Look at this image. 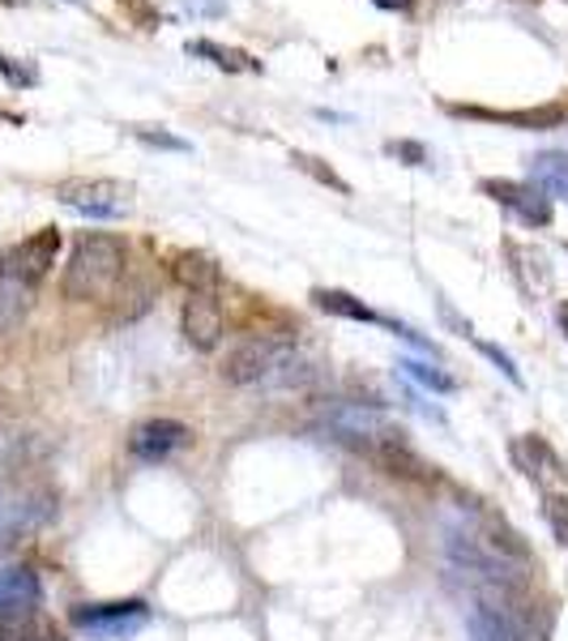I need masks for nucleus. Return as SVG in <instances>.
<instances>
[{
  "label": "nucleus",
  "mask_w": 568,
  "mask_h": 641,
  "mask_svg": "<svg viewBox=\"0 0 568 641\" xmlns=\"http://www.w3.org/2000/svg\"><path fill=\"white\" fill-rule=\"evenodd\" d=\"M171 274L189 296H218V287H222V270L215 266V257H206V252H180L171 261Z\"/></svg>",
  "instance_id": "10"
},
{
  "label": "nucleus",
  "mask_w": 568,
  "mask_h": 641,
  "mask_svg": "<svg viewBox=\"0 0 568 641\" xmlns=\"http://www.w3.org/2000/svg\"><path fill=\"white\" fill-rule=\"evenodd\" d=\"M496 206H505L509 214H517L526 227H547L551 223V201L535 184H517V180H484L479 184Z\"/></svg>",
  "instance_id": "6"
},
{
  "label": "nucleus",
  "mask_w": 568,
  "mask_h": 641,
  "mask_svg": "<svg viewBox=\"0 0 568 641\" xmlns=\"http://www.w3.org/2000/svg\"><path fill=\"white\" fill-rule=\"evenodd\" d=\"M466 629H470V641H530L517 629L514 615L500 612V608H487V603H475L466 612Z\"/></svg>",
  "instance_id": "12"
},
{
  "label": "nucleus",
  "mask_w": 568,
  "mask_h": 641,
  "mask_svg": "<svg viewBox=\"0 0 568 641\" xmlns=\"http://www.w3.org/2000/svg\"><path fill=\"white\" fill-rule=\"evenodd\" d=\"M0 73H4V82L18 86V90H27V86L39 82V69H34L30 60H13V57H4V52H0Z\"/></svg>",
  "instance_id": "21"
},
{
  "label": "nucleus",
  "mask_w": 568,
  "mask_h": 641,
  "mask_svg": "<svg viewBox=\"0 0 568 641\" xmlns=\"http://www.w3.org/2000/svg\"><path fill=\"white\" fill-rule=\"evenodd\" d=\"M291 163H296L299 171H308V176H317V180H321V184H329V189H338V193H351V189H347V180H338V176H333L329 168H321V159H312V154H296Z\"/></svg>",
  "instance_id": "22"
},
{
  "label": "nucleus",
  "mask_w": 568,
  "mask_h": 641,
  "mask_svg": "<svg viewBox=\"0 0 568 641\" xmlns=\"http://www.w3.org/2000/svg\"><path fill=\"white\" fill-rule=\"evenodd\" d=\"M185 18H222L227 13V4L222 0H171Z\"/></svg>",
  "instance_id": "23"
},
{
  "label": "nucleus",
  "mask_w": 568,
  "mask_h": 641,
  "mask_svg": "<svg viewBox=\"0 0 568 641\" xmlns=\"http://www.w3.org/2000/svg\"><path fill=\"white\" fill-rule=\"evenodd\" d=\"M514 453L521 458V467L526 474L535 479V483H556V479H568V467L551 453V445L542 441V437H526V441H517Z\"/></svg>",
  "instance_id": "13"
},
{
  "label": "nucleus",
  "mask_w": 568,
  "mask_h": 641,
  "mask_svg": "<svg viewBox=\"0 0 568 641\" xmlns=\"http://www.w3.org/2000/svg\"><path fill=\"white\" fill-rule=\"evenodd\" d=\"M380 9H410V0H372Z\"/></svg>",
  "instance_id": "27"
},
{
  "label": "nucleus",
  "mask_w": 568,
  "mask_h": 641,
  "mask_svg": "<svg viewBox=\"0 0 568 641\" xmlns=\"http://www.w3.org/2000/svg\"><path fill=\"white\" fill-rule=\"evenodd\" d=\"M30 296H34V291H30L27 282H18L4 266H0V334L13 330V325L27 317Z\"/></svg>",
  "instance_id": "16"
},
{
  "label": "nucleus",
  "mask_w": 568,
  "mask_h": 641,
  "mask_svg": "<svg viewBox=\"0 0 568 641\" xmlns=\"http://www.w3.org/2000/svg\"><path fill=\"white\" fill-rule=\"evenodd\" d=\"M530 184L551 197H568V154L560 150H547L530 159Z\"/></svg>",
  "instance_id": "15"
},
{
  "label": "nucleus",
  "mask_w": 568,
  "mask_h": 641,
  "mask_svg": "<svg viewBox=\"0 0 568 641\" xmlns=\"http://www.w3.org/2000/svg\"><path fill=\"white\" fill-rule=\"evenodd\" d=\"M312 304L321 308V312H329V317H347V321H380L363 300H355L351 291H338V287H317Z\"/></svg>",
  "instance_id": "17"
},
{
  "label": "nucleus",
  "mask_w": 568,
  "mask_h": 641,
  "mask_svg": "<svg viewBox=\"0 0 568 641\" xmlns=\"http://www.w3.org/2000/svg\"><path fill=\"white\" fill-rule=\"evenodd\" d=\"M393 159H402V163H410V168H419V163H428V150L419 146V141H389L385 146Z\"/></svg>",
  "instance_id": "25"
},
{
  "label": "nucleus",
  "mask_w": 568,
  "mask_h": 641,
  "mask_svg": "<svg viewBox=\"0 0 568 641\" xmlns=\"http://www.w3.org/2000/svg\"><path fill=\"white\" fill-rule=\"evenodd\" d=\"M150 624V608L141 599H116V603H81L73 608V629L90 641H124L137 638Z\"/></svg>",
  "instance_id": "3"
},
{
  "label": "nucleus",
  "mask_w": 568,
  "mask_h": 641,
  "mask_svg": "<svg viewBox=\"0 0 568 641\" xmlns=\"http://www.w3.org/2000/svg\"><path fill=\"white\" fill-rule=\"evenodd\" d=\"M124 261H129V252H124L120 236H108V231L78 236L73 257L64 266V279H60L64 300H81V304L86 300H108L124 279Z\"/></svg>",
  "instance_id": "1"
},
{
  "label": "nucleus",
  "mask_w": 568,
  "mask_h": 641,
  "mask_svg": "<svg viewBox=\"0 0 568 641\" xmlns=\"http://www.w3.org/2000/svg\"><path fill=\"white\" fill-rule=\"evenodd\" d=\"M56 249H60V231L56 227H43V231H34L30 240H22L18 249H9L0 257V266L13 274L18 282H27L30 291L39 287V282L48 279V270L56 266Z\"/></svg>",
  "instance_id": "5"
},
{
  "label": "nucleus",
  "mask_w": 568,
  "mask_h": 641,
  "mask_svg": "<svg viewBox=\"0 0 568 641\" xmlns=\"http://www.w3.org/2000/svg\"><path fill=\"white\" fill-rule=\"evenodd\" d=\"M466 120H491V124H521V129H556L565 120V108H535V112H484V108H449Z\"/></svg>",
  "instance_id": "14"
},
{
  "label": "nucleus",
  "mask_w": 568,
  "mask_h": 641,
  "mask_svg": "<svg viewBox=\"0 0 568 641\" xmlns=\"http://www.w3.org/2000/svg\"><path fill=\"white\" fill-rule=\"evenodd\" d=\"M560 330H565V338H568V304H560Z\"/></svg>",
  "instance_id": "28"
},
{
  "label": "nucleus",
  "mask_w": 568,
  "mask_h": 641,
  "mask_svg": "<svg viewBox=\"0 0 568 641\" xmlns=\"http://www.w3.org/2000/svg\"><path fill=\"white\" fill-rule=\"evenodd\" d=\"M0 641H64V633L43 608H9L0 612Z\"/></svg>",
  "instance_id": "9"
},
{
  "label": "nucleus",
  "mask_w": 568,
  "mask_h": 641,
  "mask_svg": "<svg viewBox=\"0 0 568 641\" xmlns=\"http://www.w3.org/2000/svg\"><path fill=\"white\" fill-rule=\"evenodd\" d=\"M479 351H484L487 360L496 363V368H500V372L514 381L517 390H521V372H517V363H514V355H509V351H500V347H491V342H479Z\"/></svg>",
  "instance_id": "24"
},
{
  "label": "nucleus",
  "mask_w": 568,
  "mask_h": 641,
  "mask_svg": "<svg viewBox=\"0 0 568 641\" xmlns=\"http://www.w3.org/2000/svg\"><path fill=\"white\" fill-rule=\"evenodd\" d=\"M189 441L192 432L180 419H146V423L133 428L129 449H133V458H141V462H162V458H171L176 449H185Z\"/></svg>",
  "instance_id": "7"
},
{
  "label": "nucleus",
  "mask_w": 568,
  "mask_h": 641,
  "mask_svg": "<svg viewBox=\"0 0 568 641\" xmlns=\"http://www.w3.org/2000/svg\"><path fill=\"white\" fill-rule=\"evenodd\" d=\"M189 57H206L210 64L227 69V73H257V69H261V64L248 57V52L222 48V43H210V39H197V43H189Z\"/></svg>",
  "instance_id": "18"
},
{
  "label": "nucleus",
  "mask_w": 568,
  "mask_h": 641,
  "mask_svg": "<svg viewBox=\"0 0 568 641\" xmlns=\"http://www.w3.org/2000/svg\"><path fill=\"white\" fill-rule=\"evenodd\" d=\"M542 513H547V527H551V534H556V539L568 548V497H560V492H547Z\"/></svg>",
  "instance_id": "20"
},
{
  "label": "nucleus",
  "mask_w": 568,
  "mask_h": 641,
  "mask_svg": "<svg viewBox=\"0 0 568 641\" xmlns=\"http://www.w3.org/2000/svg\"><path fill=\"white\" fill-rule=\"evenodd\" d=\"M137 138L146 141V146H159V150H176V154H185V150H189V141H185V138H171V133H159V129H141Z\"/></svg>",
  "instance_id": "26"
},
{
  "label": "nucleus",
  "mask_w": 568,
  "mask_h": 641,
  "mask_svg": "<svg viewBox=\"0 0 568 641\" xmlns=\"http://www.w3.org/2000/svg\"><path fill=\"white\" fill-rule=\"evenodd\" d=\"M43 603V582L39 573L27 564H13V569H0V612L9 608H39Z\"/></svg>",
  "instance_id": "11"
},
{
  "label": "nucleus",
  "mask_w": 568,
  "mask_h": 641,
  "mask_svg": "<svg viewBox=\"0 0 568 641\" xmlns=\"http://www.w3.org/2000/svg\"><path fill=\"white\" fill-rule=\"evenodd\" d=\"M303 363H299V355L287 347V342H273V338H243L240 347H231L227 351V360H222V381H231V385H270V381H278V385H296Z\"/></svg>",
  "instance_id": "2"
},
{
  "label": "nucleus",
  "mask_w": 568,
  "mask_h": 641,
  "mask_svg": "<svg viewBox=\"0 0 568 641\" xmlns=\"http://www.w3.org/2000/svg\"><path fill=\"white\" fill-rule=\"evenodd\" d=\"M56 197L78 210V214H90V219H120L129 210V189L116 184V180H69L60 184Z\"/></svg>",
  "instance_id": "4"
},
{
  "label": "nucleus",
  "mask_w": 568,
  "mask_h": 641,
  "mask_svg": "<svg viewBox=\"0 0 568 641\" xmlns=\"http://www.w3.org/2000/svg\"><path fill=\"white\" fill-rule=\"evenodd\" d=\"M180 330H185L192 351H215L222 342V330H227L218 296H189V304L180 312Z\"/></svg>",
  "instance_id": "8"
},
{
  "label": "nucleus",
  "mask_w": 568,
  "mask_h": 641,
  "mask_svg": "<svg viewBox=\"0 0 568 641\" xmlns=\"http://www.w3.org/2000/svg\"><path fill=\"white\" fill-rule=\"evenodd\" d=\"M398 368H402L406 377H415L419 385H428L432 393H454V390H458V381H454V377H445L440 368H432V363H423V360H402Z\"/></svg>",
  "instance_id": "19"
}]
</instances>
